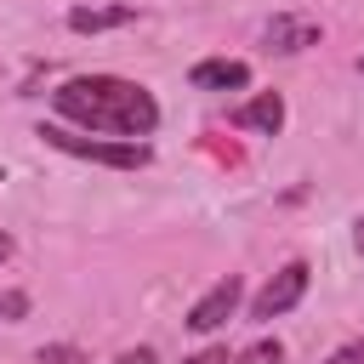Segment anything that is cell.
I'll return each instance as SVG.
<instances>
[{
  "mask_svg": "<svg viewBox=\"0 0 364 364\" xmlns=\"http://www.w3.org/2000/svg\"><path fill=\"white\" fill-rule=\"evenodd\" d=\"M125 23H136V6H74L68 11L74 34H108V28H125Z\"/></svg>",
  "mask_w": 364,
  "mask_h": 364,
  "instance_id": "cell-7",
  "label": "cell"
},
{
  "mask_svg": "<svg viewBox=\"0 0 364 364\" xmlns=\"http://www.w3.org/2000/svg\"><path fill=\"white\" fill-rule=\"evenodd\" d=\"M11 250H17V239H11V233H0V262H11Z\"/></svg>",
  "mask_w": 364,
  "mask_h": 364,
  "instance_id": "cell-15",
  "label": "cell"
},
{
  "mask_svg": "<svg viewBox=\"0 0 364 364\" xmlns=\"http://www.w3.org/2000/svg\"><path fill=\"white\" fill-rule=\"evenodd\" d=\"M182 364H228V353H222V347H205V353H193V358H182Z\"/></svg>",
  "mask_w": 364,
  "mask_h": 364,
  "instance_id": "cell-14",
  "label": "cell"
},
{
  "mask_svg": "<svg viewBox=\"0 0 364 364\" xmlns=\"http://www.w3.org/2000/svg\"><path fill=\"white\" fill-rule=\"evenodd\" d=\"M0 182H6V176H0Z\"/></svg>",
  "mask_w": 364,
  "mask_h": 364,
  "instance_id": "cell-18",
  "label": "cell"
},
{
  "mask_svg": "<svg viewBox=\"0 0 364 364\" xmlns=\"http://www.w3.org/2000/svg\"><path fill=\"white\" fill-rule=\"evenodd\" d=\"M233 364H284V347H279L273 336H262V341H250V347H245Z\"/></svg>",
  "mask_w": 364,
  "mask_h": 364,
  "instance_id": "cell-9",
  "label": "cell"
},
{
  "mask_svg": "<svg viewBox=\"0 0 364 364\" xmlns=\"http://www.w3.org/2000/svg\"><path fill=\"white\" fill-rule=\"evenodd\" d=\"M233 125L279 136V125H284V97H279V91H262V97H250V102H245V108L233 114Z\"/></svg>",
  "mask_w": 364,
  "mask_h": 364,
  "instance_id": "cell-8",
  "label": "cell"
},
{
  "mask_svg": "<svg viewBox=\"0 0 364 364\" xmlns=\"http://www.w3.org/2000/svg\"><path fill=\"white\" fill-rule=\"evenodd\" d=\"M358 68H364V57H358Z\"/></svg>",
  "mask_w": 364,
  "mask_h": 364,
  "instance_id": "cell-17",
  "label": "cell"
},
{
  "mask_svg": "<svg viewBox=\"0 0 364 364\" xmlns=\"http://www.w3.org/2000/svg\"><path fill=\"white\" fill-rule=\"evenodd\" d=\"M80 347H40V364H80Z\"/></svg>",
  "mask_w": 364,
  "mask_h": 364,
  "instance_id": "cell-11",
  "label": "cell"
},
{
  "mask_svg": "<svg viewBox=\"0 0 364 364\" xmlns=\"http://www.w3.org/2000/svg\"><path fill=\"white\" fill-rule=\"evenodd\" d=\"M114 364H154V347H125Z\"/></svg>",
  "mask_w": 364,
  "mask_h": 364,
  "instance_id": "cell-13",
  "label": "cell"
},
{
  "mask_svg": "<svg viewBox=\"0 0 364 364\" xmlns=\"http://www.w3.org/2000/svg\"><path fill=\"white\" fill-rule=\"evenodd\" d=\"M23 313H28V296H23V290H6V296H0V318H6V324H17Z\"/></svg>",
  "mask_w": 364,
  "mask_h": 364,
  "instance_id": "cell-10",
  "label": "cell"
},
{
  "mask_svg": "<svg viewBox=\"0 0 364 364\" xmlns=\"http://www.w3.org/2000/svg\"><path fill=\"white\" fill-rule=\"evenodd\" d=\"M353 245H358V256H364V216L353 222Z\"/></svg>",
  "mask_w": 364,
  "mask_h": 364,
  "instance_id": "cell-16",
  "label": "cell"
},
{
  "mask_svg": "<svg viewBox=\"0 0 364 364\" xmlns=\"http://www.w3.org/2000/svg\"><path fill=\"white\" fill-rule=\"evenodd\" d=\"M51 108L91 131V136H119V142H136V136H154L159 131V102L148 85L136 80H119V74H80V80H63L51 91Z\"/></svg>",
  "mask_w": 364,
  "mask_h": 364,
  "instance_id": "cell-1",
  "label": "cell"
},
{
  "mask_svg": "<svg viewBox=\"0 0 364 364\" xmlns=\"http://www.w3.org/2000/svg\"><path fill=\"white\" fill-rule=\"evenodd\" d=\"M239 301H245V284L228 273V279H216V284L188 307V318H182V324H188V330H199V336H210V330H222V324L239 313Z\"/></svg>",
  "mask_w": 364,
  "mask_h": 364,
  "instance_id": "cell-4",
  "label": "cell"
},
{
  "mask_svg": "<svg viewBox=\"0 0 364 364\" xmlns=\"http://www.w3.org/2000/svg\"><path fill=\"white\" fill-rule=\"evenodd\" d=\"M188 80L199 91H245L250 85V63H239V57H205V63H193Z\"/></svg>",
  "mask_w": 364,
  "mask_h": 364,
  "instance_id": "cell-6",
  "label": "cell"
},
{
  "mask_svg": "<svg viewBox=\"0 0 364 364\" xmlns=\"http://www.w3.org/2000/svg\"><path fill=\"white\" fill-rule=\"evenodd\" d=\"M318 34H324V28H318L313 17H290V11H284V17H273V23L262 28L267 51H279V57H290V51H307V46H318Z\"/></svg>",
  "mask_w": 364,
  "mask_h": 364,
  "instance_id": "cell-5",
  "label": "cell"
},
{
  "mask_svg": "<svg viewBox=\"0 0 364 364\" xmlns=\"http://www.w3.org/2000/svg\"><path fill=\"white\" fill-rule=\"evenodd\" d=\"M324 364H364V336H358V341H347V347H336Z\"/></svg>",
  "mask_w": 364,
  "mask_h": 364,
  "instance_id": "cell-12",
  "label": "cell"
},
{
  "mask_svg": "<svg viewBox=\"0 0 364 364\" xmlns=\"http://www.w3.org/2000/svg\"><path fill=\"white\" fill-rule=\"evenodd\" d=\"M307 279H313L307 262H284V267L250 296V318H279V313H290V307L307 296Z\"/></svg>",
  "mask_w": 364,
  "mask_h": 364,
  "instance_id": "cell-3",
  "label": "cell"
},
{
  "mask_svg": "<svg viewBox=\"0 0 364 364\" xmlns=\"http://www.w3.org/2000/svg\"><path fill=\"white\" fill-rule=\"evenodd\" d=\"M40 136L57 148V154H74V159H91V165H108V171H142L154 159L148 142H119V136H91V131H68V125H40Z\"/></svg>",
  "mask_w": 364,
  "mask_h": 364,
  "instance_id": "cell-2",
  "label": "cell"
}]
</instances>
